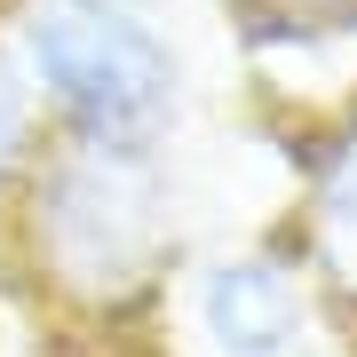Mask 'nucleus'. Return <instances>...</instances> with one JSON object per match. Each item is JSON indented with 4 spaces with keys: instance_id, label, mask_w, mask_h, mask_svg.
Here are the masks:
<instances>
[{
    "instance_id": "f257e3e1",
    "label": "nucleus",
    "mask_w": 357,
    "mask_h": 357,
    "mask_svg": "<svg viewBox=\"0 0 357 357\" xmlns=\"http://www.w3.org/2000/svg\"><path fill=\"white\" fill-rule=\"evenodd\" d=\"M32 238L56 286L119 302L159 270L167 255V191L159 167L135 143H79L40 175L32 191Z\"/></svg>"
},
{
    "instance_id": "f03ea898",
    "label": "nucleus",
    "mask_w": 357,
    "mask_h": 357,
    "mask_svg": "<svg viewBox=\"0 0 357 357\" xmlns=\"http://www.w3.org/2000/svg\"><path fill=\"white\" fill-rule=\"evenodd\" d=\"M24 64L88 143H135L175 103V56L112 0H40L24 16Z\"/></svg>"
},
{
    "instance_id": "7ed1b4c3",
    "label": "nucleus",
    "mask_w": 357,
    "mask_h": 357,
    "mask_svg": "<svg viewBox=\"0 0 357 357\" xmlns=\"http://www.w3.org/2000/svg\"><path fill=\"white\" fill-rule=\"evenodd\" d=\"M199 326L222 357H286L294 326H302V302H294V278L262 255L215 262L199 286Z\"/></svg>"
},
{
    "instance_id": "20e7f679",
    "label": "nucleus",
    "mask_w": 357,
    "mask_h": 357,
    "mask_svg": "<svg viewBox=\"0 0 357 357\" xmlns=\"http://www.w3.org/2000/svg\"><path fill=\"white\" fill-rule=\"evenodd\" d=\"M310 230H318V255L326 270L357 294V128L342 135V151L326 159L318 199H310Z\"/></svg>"
},
{
    "instance_id": "39448f33",
    "label": "nucleus",
    "mask_w": 357,
    "mask_h": 357,
    "mask_svg": "<svg viewBox=\"0 0 357 357\" xmlns=\"http://www.w3.org/2000/svg\"><path fill=\"white\" fill-rule=\"evenodd\" d=\"M24 128H32L24 79H16L8 64H0V175H8V167H16V151H24Z\"/></svg>"
},
{
    "instance_id": "423d86ee",
    "label": "nucleus",
    "mask_w": 357,
    "mask_h": 357,
    "mask_svg": "<svg viewBox=\"0 0 357 357\" xmlns=\"http://www.w3.org/2000/svg\"><path fill=\"white\" fill-rule=\"evenodd\" d=\"M270 8H286V16H310V8H357V0H270Z\"/></svg>"
}]
</instances>
